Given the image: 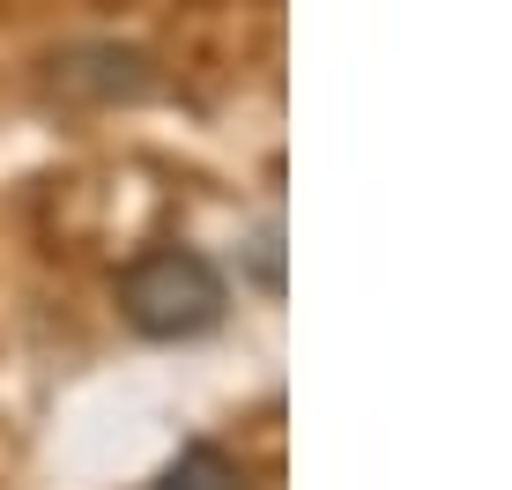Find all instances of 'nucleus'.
<instances>
[{
	"instance_id": "nucleus-2",
	"label": "nucleus",
	"mask_w": 512,
	"mask_h": 490,
	"mask_svg": "<svg viewBox=\"0 0 512 490\" xmlns=\"http://www.w3.org/2000/svg\"><path fill=\"white\" fill-rule=\"evenodd\" d=\"M52 90H67V97H141L149 90V60L119 52V45L67 52V60H52Z\"/></svg>"
},
{
	"instance_id": "nucleus-3",
	"label": "nucleus",
	"mask_w": 512,
	"mask_h": 490,
	"mask_svg": "<svg viewBox=\"0 0 512 490\" xmlns=\"http://www.w3.org/2000/svg\"><path fill=\"white\" fill-rule=\"evenodd\" d=\"M141 490H253V476H245V461H231L216 439H193V446L171 453Z\"/></svg>"
},
{
	"instance_id": "nucleus-1",
	"label": "nucleus",
	"mask_w": 512,
	"mask_h": 490,
	"mask_svg": "<svg viewBox=\"0 0 512 490\" xmlns=\"http://www.w3.org/2000/svg\"><path fill=\"white\" fill-rule=\"evenodd\" d=\"M231 283L201 245H149L127 275H119V312L134 335L149 342H193L223 320Z\"/></svg>"
}]
</instances>
